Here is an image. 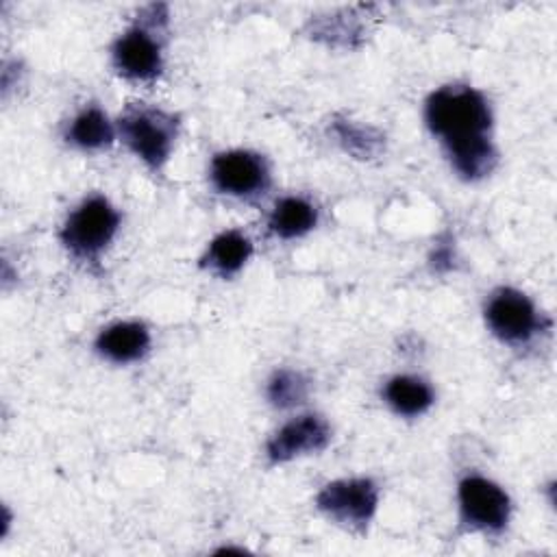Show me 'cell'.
I'll use <instances>...</instances> for the list:
<instances>
[{"label":"cell","mask_w":557,"mask_h":557,"mask_svg":"<svg viewBox=\"0 0 557 557\" xmlns=\"http://www.w3.org/2000/svg\"><path fill=\"white\" fill-rule=\"evenodd\" d=\"M424 120L461 178L479 181L494 170L498 154L490 139L492 113L481 91L461 83L444 85L429 96Z\"/></svg>","instance_id":"1"},{"label":"cell","mask_w":557,"mask_h":557,"mask_svg":"<svg viewBox=\"0 0 557 557\" xmlns=\"http://www.w3.org/2000/svg\"><path fill=\"white\" fill-rule=\"evenodd\" d=\"M120 135L124 144L152 170H159L174 146L178 133V117L148 104L128 107L120 122Z\"/></svg>","instance_id":"2"},{"label":"cell","mask_w":557,"mask_h":557,"mask_svg":"<svg viewBox=\"0 0 557 557\" xmlns=\"http://www.w3.org/2000/svg\"><path fill=\"white\" fill-rule=\"evenodd\" d=\"M120 228L117 209L100 194L85 198L65 220L61 242L76 259H98Z\"/></svg>","instance_id":"3"},{"label":"cell","mask_w":557,"mask_h":557,"mask_svg":"<svg viewBox=\"0 0 557 557\" xmlns=\"http://www.w3.org/2000/svg\"><path fill=\"white\" fill-rule=\"evenodd\" d=\"M150 24H137L122 33L113 48V65L115 70L133 81H152L161 74L163 59H161V46L152 35V28L159 24H165L168 11L165 4H150Z\"/></svg>","instance_id":"4"},{"label":"cell","mask_w":557,"mask_h":557,"mask_svg":"<svg viewBox=\"0 0 557 557\" xmlns=\"http://www.w3.org/2000/svg\"><path fill=\"white\" fill-rule=\"evenodd\" d=\"M485 322L505 344L520 346L542 329V318L531 298L513 287H498L485 302Z\"/></svg>","instance_id":"5"},{"label":"cell","mask_w":557,"mask_h":557,"mask_svg":"<svg viewBox=\"0 0 557 557\" xmlns=\"http://www.w3.org/2000/svg\"><path fill=\"white\" fill-rule=\"evenodd\" d=\"M376 503L379 487L372 479L366 476L331 481L320 490L315 498L318 509L329 518L357 529H363L372 520Z\"/></svg>","instance_id":"6"},{"label":"cell","mask_w":557,"mask_h":557,"mask_svg":"<svg viewBox=\"0 0 557 557\" xmlns=\"http://www.w3.org/2000/svg\"><path fill=\"white\" fill-rule=\"evenodd\" d=\"M457 498L461 520L472 529L490 533L505 529L511 513V503L505 490L494 481L479 474H468L459 481Z\"/></svg>","instance_id":"7"},{"label":"cell","mask_w":557,"mask_h":557,"mask_svg":"<svg viewBox=\"0 0 557 557\" xmlns=\"http://www.w3.org/2000/svg\"><path fill=\"white\" fill-rule=\"evenodd\" d=\"M209 178L222 194L250 198L270 187V170L261 154L250 150H226L211 159Z\"/></svg>","instance_id":"8"},{"label":"cell","mask_w":557,"mask_h":557,"mask_svg":"<svg viewBox=\"0 0 557 557\" xmlns=\"http://www.w3.org/2000/svg\"><path fill=\"white\" fill-rule=\"evenodd\" d=\"M331 442V426L322 416L305 413L285 422L265 446L268 459L272 463H283L300 455H311Z\"/></svg>","instance_id":"9"},{"label":"cell","mask_w":557,"mask_h":557,"mask_svg":"<svg viewBox=\"0 0 557 557\" xmlns=\"http://www.w3.org/2000/svg\"><path fill=\"white\" fill-rule=\"evenodd\" d=\"M150 333L141 322H115L96 337V350L113 363H131L148 352Z\"/></svg>","instance_id":"10"},{"label":"cell","mask_w":557,"mask_h":557,"mask_svg":"<svg viewBox=\"0 0 557 557\" xmlns=\"http://www.w3.org/2000/svg\"><path fill=\"white\" fill-rule=\"evenodd\" d=\"M252 255L250 239L239 231H224L215 235L202 257V265L218 272L220 276H231L244 268Z\"/></svg>","instance_id":"11"},{"label":"cell","mask_w":557,"mask_h":557,"mask_svg":"<svg viewBox=\"0 0 557 557\" xmlns=\"http://www.w3.org/2000/svg\"><path fill=\"white\" fill-rule=\"evenodd\" d=\"M383 398L398 416H409V418L424 413L435 400L431 385L409 374L392 376L383 387Z\"/></svg>","instance_id":"12"},{"label":"cell","mask_w":557,"mask_h":557,"mask_svg":"<svg viewBox=\"0 0 557 557\" xmlns=\"http://www.w3.org/2000/svg\"><path fill=\"white\" fill-rule=\"evenodd\" d=\"M318 222L315 207L298 196L281 198L268 220V226L281 239H294L309 233Z\"/></svg>","instance_id":"13"},{"label":"cell","mask_w":557,"mask_h":557,"mask_svg":"<svg viewBox=\"0 0 557 557\" xmlns=\"http://www.w3.org/2000/svg\"><path fill=\"white\" fill-rule=\"evenodd\" d=\"M65 139L81 150H100L113 141V126L98 107H85L67 126Z\"/></svg>","instance_id":"14"},{"label":"cell","mask_w":557,"mask_h":557,"mask_svg":"<svg viewBox=\"0 0 557 557\" xmlns=\"http://www.w3.org/2000/svg\"><path fill=\"white\" fill-rule=\"evenodd\" d=\"M331 133L335 135L339 146L357 159H372L383 150V135L372 126L337 117L331 124Z\"/></svg>","instance_id":"15"},{"label":"cell","mask_w":557,"mask_h":557,"mask_svg":"<svg viewBox=\"0 0 557 557\" xmlns=\"http://www.w3.org/2000/svg\"><path fill=\"white\" fill-rule=\"evenodd\" d=\"M309 381L296 370H276L265 387V396L276 409H292L305 403Z\"/></svg>","instance_id":"16"},{"label":"cell","mask_w":557,"mask_h":557,"mask_svg":"<svg viewBox=\"0 0 557 557\" xmlns=\"http://www.w3.org/2000/svg\"><path fill=\"white\" fill-rule=\"evenodd\" d=\"M431 263L435 270L444 272V270H450L453 268V246L448 244H440L433 255H431Z\"/></svg>","instance_id":"17"}]
</instances>
